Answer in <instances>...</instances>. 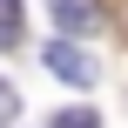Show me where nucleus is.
Masks as SVG:
<instances>
[{"label":"nucleus","instance_id":"5","mask_svg":"<svg viewBox=\"0 0 128 128\" xmlns=\"http://www.w3.org/2000/svg\"><path fill=\"white\" fill-rule=\"evenodd\" d=\"M14 115H20V94H14V81H0V128H14Z\"/></svg>","mask_w":128,"mask_h":128},{"label":"nucleus","instance_id":"1","mask_svg":"<svg viewBox=\"0 0 128 128\" xmlns=\"http://www.w3.org/2000/svg\"><path fill=\"white\" fill-rule=\"evenodd\" d=\"M40 68H47L54 81H68V88H94V74H101V68H94V61H88V54H81V47L68 40V34H54V40H47Z\"/></svg>","mask_w":128,"mask_h":128},{"label":"nucleus","instance_id":"2","mask_svg":"<svg viewBox=\"0 0 128 128\" xmlns=\"http://www.w3.org/2000/svg\"><path fill=\"white\" fill-rule=\"evenodd\" d=\"M47 20H54V34L81 40V34L101 27V0H47Z\"/></svg>","mask_w":128,"mask_h":128},{"label":"nucleus","instance_id":"3","mask_svg":"<svg viewBox=\"0 0 128 128\" xmlns=\"http://www.w3.org/2000/svg\"><path fill=\"white\" fill-rule=\"evenodd\" d=\"M20 34H27V14H20V0H0V47H20Z\"/></svg>","mask_w":128,"mask_h":128},{"label":"nucleus","instance_id":"4","mask_svg":"<svg viewBox=\"0 0 128 128\" xmlns=\"http://www.w3.org/2000/svg\"><path fill=\"white\" fill-rule=\"evenodd\" d=\"M47 128H101V115H94V108H61Z\"/></svg>","mask_w":128,"mask_h":128}]
</instances>
